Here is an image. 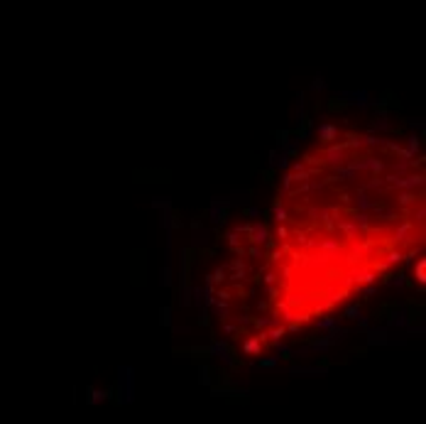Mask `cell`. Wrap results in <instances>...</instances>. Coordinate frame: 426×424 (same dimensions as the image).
I'll use <instances>...</instances> for the list:
<instances>
[{
	"instance_id": "obj_1",
	"label": "cell",
	"mask_w": 426,
	"mask_h": 424,
	"mask_svg": "<svg viewBox=\"0 0 426 424\" xmlns=\"http://www.w3.org/2000/svg\"><path fill=\"white\" fill-rule=\"evenodd\" d=\"M120 402H133V395H135V378H133V370L130 368H120Z\"/></svg>"
},
{
	"instance_id": "obj_2",
	"label": "cell",
	"mask_w": 426,
	"mask_h": 424,
	"mask_svg": "<svg viewBox=\"0 0 426 424\" xmlns=\"http://www.w3.org/2000/svg\"><path fill=\"white\" fill-rule=\"evenodd\" d=\"M316 133H318V140L328 143V140H336V137H338V128H336V125H331V123H321Z\"/></svg>"
},
{
	"instance_id": "obj_3",
	"label": "cell",
	"mask_w": 426,
	"mask_h": 424,
	"mask_svg": "<svg viewBox=\"0 0 426 424\" xmlns=\"http://www.w3.org/2000/svg\"><path fill=\"white\" fill-rule=\"evenodd\" d=\"M340 96H343V98H353L350 103H358L363 111L368 108V93H365V91H343Z\"/></svg>"
},
{
	"instance_id": "obj_4",
	"label": "cell",
	"mask_w": 426,
	"mask_h": 424,
	"mask_svg": "<svg viewBox=\"0 0 426 424\" xmlns=\"http://www.w3.org/2000/svg\"><path fill=\"white\" fill-rule=\"evenodd\" d=\"M243 351H245V353H260V341H258V338H250V341H245Z\"/></svg>"
},
{
	"instance_id": "obj_5",
	"label": "cell",
	"mask_w": 426,
	"mask_h": 424,
	"mask_svg": "<svg viewBox=\"0 0 426 424\" xmlns=\"http://www.w3.org/2000/svg\"><path fill=\"white\" fill-rule=\"evenodd\" d=\"M326 157H328V162H340V159H343V150H340V147H338V150L333 147V150H328Z\"/></svg>"
},
{
	"instance_id": "obj_6",
	"label": "cell",
	"mask_w": 426,
	"mask_h": 424,
	"mask_svg": "<svg viewBox=\"0 0 426 424\" xmlns=\"http://www.w3.org/2000/svg\"><path fill=\"white\" fill-rule=\"evenodd\" d=\"M370 344H385V329H380V331H370Z\"/></svg>"
},
{
	"instance_id": "obj_7",
	"label": "cell",
	"mask_w": 426,
	"mask_h": 424,
	"mask_svg": "<svg viewBox=\"0 0 426 424\" xmlns=\"http://www.w3.org/2000/svg\"><path fill=\"white\" fill-rule=\"evenodd\" d=\"M265 238H267V231H265V226H258V228H255V238H252V240H265Z\"/></svg>"
},
{
	"instance_id": "obj_8",
	"label": "cell",
	"mask_w": 426,
	"mask_h": 424,
	"mask_svg": "<svg viewBox=\"0 0 426 424\" xmlns=\"http://www.w3.org/2000/svg\"><path fill=\"white\" fill-rule=\"evenodd\" d=\"M277 358H280V356L269 358V360H262V363H260V368H272V366H274V363H277Z\"/></svg>"
},
{
	"instance_id": "obj_9",
	"label": "cell",
	"mask_w": 426,
	"mask_h": 424,
	"mask_svg": "<svg viewBox=\"0 0 426 424\" xmlns=\"http://www.w3.org/2000/svg\"><path fill=\"white\" fill-rule=\"evenodd\" d=\"M348 316H350V319H358L360 309H358V307H350V309H348Z\"/></svg>"
},
{
	"instance_id": "obj_10",
	"label": "cell",
	"mask_w": 426,
	"mask_h": 424,
	"mask_svg": "<svg viewBox=\"0 0 426 424\" xmlns=\"http://www.w3.org/2000/svg\"><path fill=\"white\" fill-rule=\"evenodd\" d=\"M311 89H314V91H318V89H324V81H321V78H316L314 84H311Z\"/></svg>"
},
{
	"instance_id": "obj_11",
	"label": "cell",
	"mask_w": 426,
	"mask_h": 424,
	"mask_svg": "<svg viewBox=\"0 0 426 424\" xmlns=\"http://www.w3.org/2000/svg\"><path fill=\"white\" fill-rule=\"evenodd\" d=\"M318 326H321V329H328V326H333V319H326V321H321Z\"/></svg>"
},
{
	"instance_id": "obj_12",
	"label": "cell",
	"mask_w": 426,
	"mask_h": 424,
	"mask_svg": "<svg viewBox=\"0 0 426 424\" xmlns=\"http://www.w3.org/2000/svg\"><path fill=\"white\" fill-rule=\"evenodd\" d=\"M277 221H284V209H277Z\"/></svg>"
}]
</instances>
